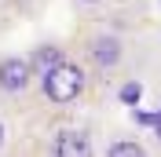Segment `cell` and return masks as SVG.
I'll return each instance as SVG.
<instances>
[{"instance_id": "9c48e42d", "label": "cell", "mask_w": 161, "mask_h": 157, "mask_svg": "<svg viewBox=\"0 0 161 157\" xmlns=\"http://www.w3.org/2000/svg\"><path fill=\"white\" fill-rule=\"evenodd\" d=\"M154 135L161 139V110H158V121H154Z\"/></svg>"}, {"instance_id": "8992f818", "label": "cell", "mask_w": 161, "mask_h": 157, "mask_svg": "<svg viewBox=\"0 0 161 157\" xmlns=\"http://www.w3.org/2000/svg\"><path fill=\"white\" fill-rule=\"evenodd\" d=\"M147 146H143L139 139H114L106 143V157H143Z\"/></svg>"}, {"instance_id": "3957f363", "label": "cell", "mask_w": 161, "mask_h": 157, "mask_svg": "<svg viewBox=\"0 0 161 157\" xmlns=\"http://www.w3.org/2000/svg\"><path fill=\"white\" fill-rule=\"evenodd\" d=\"M37 88V69H33L30 55H0V99L4 102H19Z\"/></svg>"}, {"instance_id": "277c9868", "label": "cell", "mask_w": 161, "mask_h": 157, "mask_svg": "<svg viewBox=\"0 0 161 157\" xmlns=\"http://www.w3.org/2000/svg\"><path fill=\"white\" fill-rule=\"evenodd\" d=\"M51 154H59V157H88V154H95V143H92L88 128H59L55 139H51Z\"/></svg>"}, {"instance_id": "6da1fadb", "label": "cell", "mask_w": 161, "mask_h": 157, "mask_svg": "<svg viewBox=\"0 0 161 157\" xmlns=\"http://www.w3.org/2000/svg\"><path fill=\"white\" fill-rule=\"evenodd\" d=\"M92 88V69L77 59H62L55 66H48L44 73H37V91L40 99L55 110H70L77 106L80 99L88 95Z\"/></svg>"}, {"instance_id": "52a82bcc", "label": "cell", "mask_w": 161, "mask_h": 157, "mask_svg": "<svg viewBox=\"0 0 161 157\" xmlns=\"http://www.w3.org/2000/svg\"><path fill=\"white\" fill-rule=\"evenodd\" d=\"M139 95H143V84H139V80H125V84H121V102L136 106V102H139Z\"/></svg>"}, {"instance_id": "ba28073f", "label": "cell", "mask_w": 161, "mask_h": 157, "mask_svg": "<svg viewBox=\"0 0 161 157\" xmlns=\"http://www.w3.org/2000/svg\"><path fill=\"white\" fill-rule=\"evenodd\" d=\"M70 4H77V8H84V11H95V8L106 4V0H70Z\"/></svg>"}, {"instance_id": "30bf717a", "label": "cell", "mask_w": 161, "mask_h": 157, "mask_svg": "<svg viewBox=\"0 0 161 157\" xmlns=\"http://www.w3.org/2000/svg\"><path fill=\"white\" fill-rule=\"evenodd\" d=\"M0 135H4V128H0Z\"/></svg>"}, {"instance_id": "5b68a950", "label": "cell", "mask_w": 161, "mask_h": 157, "mask_svg": "<svg viewBox=\"0 0 161 157\" xmlns=\"http://www.w3.org/2000/svg\"><path fill=\"white\" fill-rule=\"evenodd\" d=\"M62 59H66V51H62L59 44H40L37 51H30V62H33L37 73H44L48 66H55V62H62Z\"/></svg>"}, {"instance_id": "7a4b0ae2", "label": "cell", "mask_w": 161, "mask_h": 157, "mask_svg": "<svg viewBox=\"0 0 161 157\" xmlns=\"http://www.w3.org/2000/svg\"><path fill=\"white\" fill-rule=\"evenodd\" d=\"M128 59V40L114 30H92L80 40V62L99 73V77H114Z\"/></svg>"}]
</instances>
